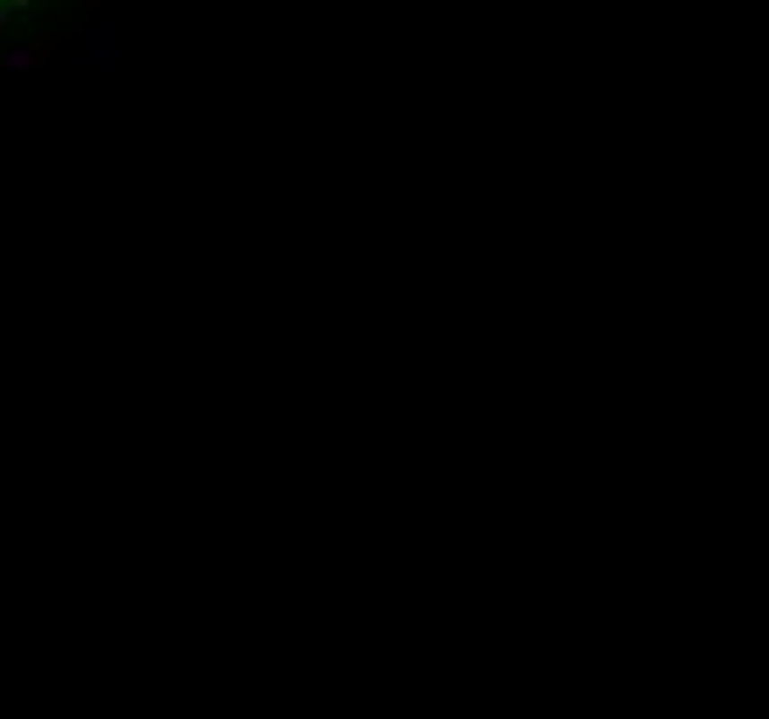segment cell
<instances>
[{
    "label": "cell",
    "mask_w": 769,
    "mask_h": 719,
    "mask_svg": "<svg viewBox=\"0 0 769 719\" xmlns=\"http://www.w3.org/2000/svg\"><path fill=\"white\" fill-rule=\"evenodd\" d=\"M0 22H6V12H0Z\"/></svg>",
    "instance_id": "1"
}]
</instances>
